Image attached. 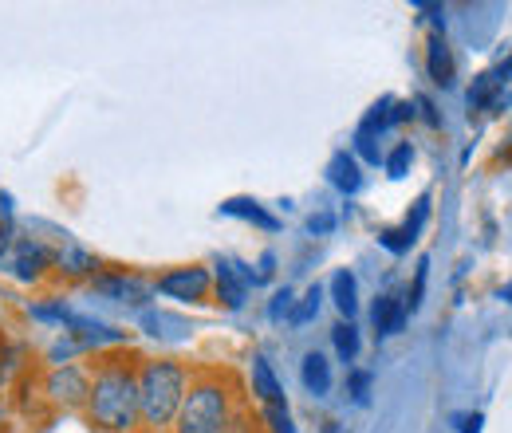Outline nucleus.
Returning a JSON list of instances; mask_svg holds the SVG:
<instances>
[{
	"label": "nucleus",
	"mask_w": 512,
	"mask_h": 433,
	"mask_svg": "<svg viewBox=\"0 0 512 433\" xmlns=\"http://www.w3.org/2000/svg\"><path fill=\"white\" fill-rule=\"evenodd\" d=\"M453 422H457V430L461 433H481V426H485V418H481V414H457Z\"/></svg>",
	"instance_id": "obj_28"
},
{
	"label": "nucleus",
	"mask_w": 512,
	"mask_h": 433,
	"mask_svg": "<svg viewBox=\"0 0 512 433\" xmlns=\"http://www.w3.org/2000/svg\"><path fill=\"white\" fill-rule=\"evenodd\" d=\"M406 300L402 296H379L375 300V308H371V323H375V331L379 335H394V331H402V323H406Z\"/></svg>",
	"instance_id": "obj_12"
},
{
	"label": "nucleus",
	"mask_w": 512,
	"mask_h": 433,
	"mask_svg": "<svg viewBox=\"0 0 512 433\" xmlns=\"http://www.w3.org/2000/svg\"><path fill=\"white\" fill-rule=\"evenodd\" d=\"M410 162H414V146H410V142H398V146L390 150V158H386V174L398 182V178H406Z\"/></svg>",
	"instance_id": "obj_20"
},
{
	"label": "nucleus",
	"mask_w": 512,
	"mask_h": 433,
	"mask_svg": "<svg viewBox=\"0 0 512 433\" xmlns=\"http://www.w3.org/2000/svg\"><path fill=\"white\" fill-rule=\"evenodd\" d=\"M426 272H430V260H418V272H414V288H410V300H406V308H410V311L422 308V296H426Z\"/></svg>",
	"instance_id": "obj_23"
},
{
	"label": "nucleus",
	"mask_w": 512,
	"mask_h": 433,
	"mask_svg": "<svg viewBox=\"0 0 512 433\" xmlns=\"http://www.w3.org/2000/svg\"><path fill=\"white\" fill-rule=\"evenodd\" d=\"M327 178H331V186L339 189V193H355V189L363 186L359 162H355V154H347V150H339V154L327 162Z\"/></svg>",
	"instance_id": "obj_13"
},
{
	"label": "nucleus",
	"mask_w": 512,
	"mask_h": 433,
	"mask_svg": "<svg viewBox=\"0 0 512 433\" xmlns=\"http://www.w3.org/2000/svg\"><path fill=\"white\" fill-rule=\"evenodd\" d=\"M264 426H268V433H296L288 406H264Z\"/></svg>",
	"instance_id": "obj_22"
},
{
	"label": "nucleus",
	"mask_w": 512,
	"mask_h": 433,
	"mask_svg": "<svg viewBox=\"0 0 512 433\" xmlns=\"http://www.w3.org/2000/svg\"><path fill=\"white\" fill-rule=\"evenodd\" d=\"M347 390H351V398H355V402H367V390H371V374H367V371H351V378H347Z\"/></svg>",
	"instance_id": "obj_24"
},
{
	"label": "nucleus",
	"mask_w": 512,
	"mask_h": 433,
	"mask_svg": "<svg viewBox=\"0 0 512 433\" xmlns=\"http://www.w3.org/2000/svg\"><path fill=\"white\" fill-rule=\"evenodd\" d=\"M12 225L8 221H0V260H8V252H12Z\"/></svg>",
	"instance_id": "obj_30"
},
{
	"label": "nucleus",
	"mask_w": 512,
	"mask_h": 433,
	"mask_svg": "<svg viewBox=\"0 0 512 433\" xmlns=\"http://www.w3.org/2000/svg\"><path fill=\"white\" fill-rule=\"evenodd\" d=\"M253 394L264 406H284V386L276 382V374L268 367V359H253Z\"/></svg>",
	"instance_id": "obj_14"
},
{
	"label": "nucleus",
	"mask_w": 512,
	"mask_h": 433,
	"mask_svg": "<svg viewBox=\"0 0 512 433\" xmlns=\"http://www.w3.org/2000/svg\"><path fill=\"white\" fill-rule=\"evenodd\" d=\"M304 386H308L312 394H327V390H331V363L323 359L320 351H312V355L304 359Z\"/></svg>",
	"instance_id": "obj_16"
},
{
	"label": "nucleus",
	"mask_w": 512,
	"mask_h": 433,
	"mask_svg": "<svg viewBox=\"0 0 512 433\" xmlns=\"http://www.w3.org/2000/svg\"><path fill=\"white\" fill-rule=\"evenodd\" d=\"M162 296H170V300H186V304H201L205 296H209V272L205 268H174V272H166V276H158V284H154Z\"/></svg>",
	"instance_id": "obj_5"
},
{
	"label": "nucleus",
	"mask_w": 512,
	"mask_h": 433,
	"mask_svg": "<svg viewBox=\"0 0 512 433\" xmlns=\"http://www.w3.org/2000/svg\"><path fill=\"white\" fill-rule=\"evenodd\" d=\"M268 276H272V252H264V256H260V272H256L253 280H268Z\"/></svg>",
	"instance_id": "obj_31"
},
{
	"label": "nucleus",
	"mask_w": 512,
	"mask_h": 433,
	"mask_svg": "<svg viewBox=\"0 0 512 433\" xmlns=\"http://www.w3.org/2000/svg\"><path fill=\"white\" fill-rule=\"evenodd\" d=\"M509 75H512V60L501 63V67H493V71H481V75L473 79L469 95H465V107H469V115H481V111H501V107H505V95H501V87L509 83Z\"/></svg>",
	"instance_id": "obj_4"
},
{
	"label": "nucleus",
	"mask_w": 512,
	"mask_h": 433,
	"mask_svg": "<svg viewBox=\"0 0 512 433\" xmlns=\"http://www.w3.org/2000/svg\"><path fill=\"white\" fill-rule=\"evenodd\" d=\"M331 339H335L339 359H343V363H355V355H359V331H355V323H335Z\"/></svg>",
	"instance_id": "obj_18"
},
{
	"label": "nucleus",
	"mask_w": 512,
	"mask_h": 433,
	"mask_svg": "<svg viewBox=\"0 0 512 433\" xmlns=\"http://www.w3.org/2000/svg\"><path fill=\"white\" fill-rule=\"evenodd\" d=\"M418 107L426 111V123H434V126H438V115H434V103H430V99H418Z\"/></svg>",
	"instance_id": "obj_32"
},
{
	"label": "nucleus",
	"mask_w": 512,
	"mask_h": 433,
	"mask_svg": "<svg viewBox=\"0 0 512 433\" xmlns=\"http://www.w3.org/2000/svg\"><path fill=\"white\" fill-rule=\"evenodd\" d=\"M48 394H52V402H60L67 410H87V394H91V378L87 371H79V367H56V371L48 374V386H44Z\"/></svg>",
	"instance_id": "obj_6"
},
{
	"label": "nucleus",
	"mask_w": 512,
	"mask_h": 433,
	"mask_svg": "<svg viewBox=\"0 0 512 433\" xmlns=\"http://www.w3.org/2000/svg\"><path fill=\"white\" fill-rule=\"evenodd\" d=\"M379 241H383V248H390V252H406V248H410V241H406L402 229H383Z\"/></svg>",
	"instance_id": "obj_26"
},
{
	"label": "nucleus",
	"mask_w": 512,
	"mask_h": 433,
	"mask_svg": "<svg viewBox=\"0 0 512 433\" xmlns=\"http://www.w3.org/2000/svg\"><path fill=\"white\" fill-rule=\"evenodd\" d=\"M95 292H103L107 300H119V304H134V308H142L146 300H150V284H142V280H134V276H103V280H95Z\"/></svg>",
	"instance_id": "obj_9"
},
{
	"label": "nucleus",
	"mask_w": 512,
	"mask_h": 433,
	"mask_svg": "<svg viewBox=\"0 0 512 433\" xmlns=\"http://www.w3.org/2000/svg\"><path fill=\"white\" fill-rule=\"evenodd\" d=\"M355 142H359V154H363L371 166H379V146H375V138H371V134H359Z\"/></svg>",
	"instance_id": "obj_27"
},
{
	"label": "nucleus",
	"mask_w": 512,
	"mask_h": 433,
	"mask_svg": "<svg viewBox=\"0 0 512 433\" xmlns=\"http://www.w3.org/2000/svg\"><path fill=\"white\" fill-rule=\"evenodd\" d=\"M190 386V371L174 359H142L138 367V426L146 430H170V422L182 410Z\"/></svg>",
	"instance_id": "obj_2"
},
{
	"label": "nucleus",
	"mask_w": 512,
	"mask_h": 433,
	"mask_svg": "<svg viewBox=\"0 0 512 433\" xmlns=\"http://www.w3.org/2000/svg\"><path fill=\"white\" fill-rule=\"evenodd\" d=\"M331 300H335L339 315H347V323L355 319V311H359V284H355V276L347 268L331 276Z\"/></svg>",
	"instance_id": "obj_15"
},
{
	"label": "nucleus",
	"mask_w": 512,
	"mask_h": 433,
	"mask_svg": "<svg viewBox=\"0 0 512 433\" xmlns=\"http://www.w3.org/2000/svg\"><path fill=\"white\" fill-rule=\"evenodd\" d=\"M320 300H323V292H320V284H312L308 292H304V300H300V308L292 311L288 319L296 323V327H304L308 319H316V311H320Z\"/></svg>",
	"instance_id": "obj_21"
},
{
	"label": "nucleus",
	"mask_w": 512,
	"mask_h": 433,
	"mask_svg": "<svg viewBox=\"0 0 512 433\" xmlns=\"http://www.w3.org/2000/svg\"><path fill=\"white\" fill-rule=\"evenodd\" d=\"M426 217H430V193H422V197L414 201V213H410V217L402 221V233H406V241H410V245L418 241V233H422Z\"/></svg>",
	"instance_id": "obj_19"
},
{
	"label": "nucleus",
	"mask_w": 512,
	"mask_h": 433,
	"mask_svg": "<svg viewBox=\"0 0 512 433\" xmlns=\"http://www.w3.org/2000/svg\"><path fill=\"white\" fill-rule=\"evenodd\" d=\"M52 264L64 272V276H71V280H79V276H91L95 268H99V260L87 252V248H79L75 241H64V245L52 252Z\"/></svg>",
	"instance_id": "obj_11"
},
{
	"label": "nucleus",
	"mask_w": 512,
	"mask_h": 433,
	"mask_svg": "<svg viewBox=\"0 0 512 433\" xmlns=\"http://www.w3.org/2000/svg\"><path fill=\"white\" fill-rule=\"evenodd\" d=\"M233 426V394L221 374H201L186 386L182 410L170 422V433H229Z\"/></svg>",
	"instance_id": "obj_3"
},
{
	"label": "nucleus",
	"mask_w": 512,
	"mask_h": 433,
	"mask_svg": "<svg viewBox=\"0 0 512 433\" xmlns=\"http://www.w3.org/2000/svg\"><path fill=\"white\" fill-rule=\"evenodd\" d=\"M249 284H253V272L237 260H225L217 268V300L229 311L245 308V296H249Z\"/></svg>",
	"instance_id": "obj_8"
},
{
	"label": "nucleus",
	"mask_w": 512,
	"mask_h": 433,
	"mask_svg": "<svg viewBox=\"0 0 512 433\" xmlns=\"http://www.w3.org/2000/svg\"><path fill=\"white\" fill-rule=\"evenodd\" d=\"M8 268H12L16 280H40L52 268V252L40 245V241H32V237H20V241H12Z\"/></svg>",
	"instance_id": "obj_7"
},
{
	"label": "nucleus",
	"mask_w": 512,
	"mask_h": 433,
	"mask_svg": "<svg viewBox=\"0 0 512 433\" xmlns=\"http://www.w3.org/2000/svg\"><path fill=\"white\" fill-rule=\"evenodd\" d=\"M284 315H292V292H288V288L276 292L272 304H268V319H284Z\"/></svg>",
	"instance_id": "obj_25"
},
{
	"label": "nucleus",
	"mask_w": 512,
	"mask_h": 433,
	"mask_svg": "<svg viewBox=\"0 0 512 433\" xmlns=\"http://www.w3.org/2000/svg\"><path fill=\"white\" fill-rule=\"evenodd\" d=\"M426 71H430V79L438 87H453V79H457V63H453V52H449L442 32H434L426 40Z\"/></svg>",
	"instance_id": "obj_10"
},
{
	"label": "nucleus",
	"mask_w": 512,
	"mask_h": 433,
	"mask_svg": "<svg viewBox=\"0 0 512 433\" xmlns=\"http://www.w3.org/2000/svg\"><path fill=\"white\" fill-rule=\"evenodd\" d=\"M308 229H312L316 237H323V233H331V229H335V217H331V213H316V217L308 221Z\"/></svg>",
	"instance_id": "obj_29"
},
{
	"label": "nucleus",
	"mask_w": 512,
	"mask_h": 433,
	"mask_svg": "<svg viewBox=\"0 0 512 433\" xmlns=\"http://www.w3.org/2000/svg\"><path fill=\"white\" fill-rule=\"evenodd\" d=\"M138 367L142 359L134 355H103L95 363L91 394H87V418L91 426L107 433H134L138 430Z\"/></svg>",
	"instance_id": "obj_1"
},
{
	"label": "nucleus",
	"mask_w": 512,
	"mask_h": 433,
	"mask_svg": "<svg viewBox=\"0 0 512 433\" xmlns=\"http://www.w3.org/2000/svg\"><path fill=\"white\" fill-rule=\"evenodd\" d=\"M221 213H225V217H245V221H256L260 229H276V217H268V213H264L256 201H245V197L225 201V205H221Z\"/></svg>",
	"instance_id": "obj_17"
}]
</instances>
